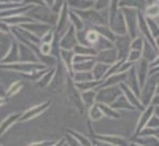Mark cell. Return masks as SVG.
<instances>
[{"instance_id":"cell-28","label":"cell","mask_w":159,"mask_h":146,"mask_svg":"<svg viewBox=\"0 0 159 146\" xmlns=\"http://www.w3.org/2000/svg\"><path fill=\"white\" fill-rule=\"evenodd\" d=\"M142 57H143V52L139 51V49H130L129 54H127V60L132 62V64H137Z\"/></svg>"},{"instance_id":"cell-30","label":"cell","mask_w":159,"mask_h":146,"mask_svg":"<svg viewBox=\"0 0 159 146\" xmlns=\"http://www.w3.org/2000/svg\"><path fill=\"white\" fill-rule=\"evenodd\" d=\"M147 22H148V27H150L153 37H154V38L159 37V25L154 22V19H153V18H147Z\"/></svg>"},{"instance_id":"cell-26","label":"cell","mask_w":159,"mask_h":146,"mask_svg":"<svg viewBox=\"0 0 159 146\" xmlns=\"http://www.w3.org/2000/svg\"><path fill=\"white\" fill-rule=\"evenodd\" d=\"M145 42H147V38H145V37H135V38H132V42H130V49L143 51Z\"/></svg>"},{"instance_id":"cell-39","label":"cell","mask_w":159,"mask_h":146,"mask_svg":"<svg viewBox=\"0 0 159 146\" xmlns=\"http://www.w3.org/2000/svg\"><path fill=\"white\" fill-rule=\"evenodd\" d=\"M154 42H156V49L159 51V37H156V38H154Z\"/></svg>"},{"instance_id":"cell-20","label":"cell","mask_w":159,"mask_h":146,"mask_svg":"<svg viewBox=\"0 0 159 146\" xmlns=\"http://www.w3.org/2000/svg\"><path fill=\"white\" fill-rule=\"evenodd\" d=\"M100 33H99V30L97 29H91V30H86V38H88V42H89V46H92L94 48L96 46V43L100 40Z\"/></svg>"},{"instance_id":"cell-16","label":"cell","mask_w":159,"mask_h":146,"mask_svg":"<svg viewBox=\"0 0 159 146\" xmlns=\"http://www.w3.org/2000/svg\"><path fill=\"white\" fill-rule=\"evenodd\" d=\"M97 140H100L103 144H124V138L115 137V135H97Z\"/></svg>"},{"instance_id":"cell-8","label":"cell","mask_w":159,"mask_h":146,"mask_svg":"<svg viewBox=\"0 0 159 146\" xmlns=\"http://www.w3.org/2000/svg\"><path fill=\"white\" fill-rule=\"evenodd\" d=\"M48 107H49V102H45V103H42V105H35V107H32V108H29L27 111H25V113L21 116V119H22V121H29V119H32V117H35V116H40Z\"/></svg>"},{"instance_id":"cell-27","label":"cell","mask_w":159,"mask_h":146,"mask_svg":"<svg viewBox=\"0 0 159 146\" xmlns=\"http://www.w3.org/2000/svg\"><path fill=\"white\" fill-rule=\"evenodd\" d=\"M99 107L102 108V111L105 113V116H110V117H113V119H119V113L118 111H115V108H111V107H107V103H99Z\"/></svg>"},{"instance_id":"cell-18","label":"cell","mask_w":159,"mask_h":146,"mask_svg":"<svg viewBox=\"0 0 159 146\" xmlns=\"http://www.w3.org/2000/svg\"><path fill=\"white\" fill-rule=\"evenodd\" d=\"M145 16L147 18H159V2H151L148 3V7L145 8Z\"/></svg>"},{"instance_id":"cell-36","label":"cell","mask_w":159,"mask_h":146,"mask_svg":"<svg viewBox=\"0 0 159 146\" xmlns=\"http://www.w3.org/2000/svg\"><path fill=\"white\" fill-rule=\"evenodd\" d=\"M42 2H43L48 8H52V7H54V3H56V0H42Z\"/></svg>"},{"instance_id":"cell-21","label":"cell","mask_w":159,"mask_h":146,"mask_svg":"<svg viewBox=\"0 0 159 146\" xmlns=\"http://www.w3.org/2000/svg\"><path fill=\"white\" fill-rule=\"evenodd\" d=\"M21 116H22V114H19V113L8 116V117L5 119V121H3V124H2V134H5V132L8 130V127H11V126L15 124L16 121H19V119H21Z\"/></svg>"},{"instance_id":"cell-5","label":"cell","mask_w":159,"mask_h":146,"mask_svg":"<svg viewBox=\"0 0 159 146\" xmlns=\"http://www.w3.org/2000/svg\"><path fill=\"white\" fill-rule=\"evenodd\" d=\"M118 59H119V56H118L116 48L103 49V51H99L97 52V60L99 62H105V64H108V65H113Z\"/></svg>"},{"instance_id":"cell-24","label":"cell","mask_w":159,"mask_h":146,"mask_svg":"<svg viewBox=\"0 0 159 146\" xmlns=\"http://www.w3.org/2000/svg\"><path fill=\"white\" fill-rule=\"evenodd\" d=\"M81 99H83V102H84L86 105H92V102L97 100V92H96V89L81 92Z\"/></svg>"},{"instance_id":"cell-25","label":"cell","mask_w":159,"mask_h":146,"mask_svg":"<svg viewBox=\"0 0 159 146\" xmlns=\"http://www.w3.org/2000/svg\"><path fill=\"white\" fill-rule=\"evenodd\" d=\"M142 3H143V0H119V7L121 8H126V7H129V8H140L142 7Z\"/></svg>"},{"instance_id":"cell-17","label":"cell","mask_w":159,"mask_h":146,"mask_svg":"<svg viewBox=\"0 0 159 146\" xmlns=\"http://www.w3.org/2000/svg\"><path fill=\"white\" fill-rule=\"evenodd\" d=\"M72 79L75 83H81V81H91V79H96V78L92 72H73Z\"/></svg>"},{"instance_id":"cell-19","label":"cell","mask_w":159,"mask_h":146,"mask_svg":"<svg viewBox=\"0 0 159 146\" xmlns=\"http://www.w3.org/2000/svg\"><path fill=\"white\" fill-rule=\"evenodd\" d=\"M89 117L92 119V121H99V119L105 117V113L99 107V103L97 105H91V108H89Z\"/></svg>"},{"instance_id":"cell-23","label":"cell","mask_w":159,"mask_h":146,"mask_svg":"<svg viewBox=\"0 0 159 146\" xmlns=\"http://www.w3.org/2000/svg\"><path fill=\"white\" fill-rule=\"evenodd\" d=\"M113 43L115 42H111V40H108V38H105V37H100V40L96 43V49L97 51H103V49H110V48H113Z\"/></svg>"},{"instance_id":"cell-33","label":"cell","mask_w":159,"mask_h":146,"mask_svg":"<svg viewBox=\"0 0 159 146\" xmlns=\"http://www.w3.org/2000/svg\"><path fill=\"white\" fill-rule=\"evenodd\" d=\"M54 35H56V32L52 30V29H49V30L42 37V43H52V42H54Z\"/></svg>"},{"instance_id":"cell-22","label":"cell","mask_w":159,"mask_h":146,"mask_svg":"<svg viewBox=\"0 0 159 146\" xmlns=\"http://www.w3.org/2000/svg\"><path fill=\"white\" fill-rule=\"evenodd\" d=\"M54 75H56V69H49V72H46V73L42 76V81H37L38 86H40V87H46V86L51 83V79L54 78Z\"/></svg>"},{"instance_id":"cell-40","label":"cell","mask_w":159,"mask_h":146,"mask_svg":"<svg viewBox=\"0 0 159 146\" xmlns=\"http://www.w3.org/2000/svg\"><path fill=\"white\" fill-rule=\"evenodd\" d=\"M153 2H159V0H153Z\"/></svg>"},{"instance_id":"cell-7","label":"cell","mask_w":159,"mask_h":146,"mask_svg":"<svg viewBox=\"0 0 159 146\" xmlns=\"http://www.w3.org/2000/svg\"><path fill=\"white\" fill-rule=\"evenodd\" d=\"M19 56H21V62H37V57L34 54V48H30L25 43H19Z\"/></svg>"},{"instance_id":"cell-37","label":"cell","mask_w":159,"mask_h":146,"mask_svg":"<svg viewBox=\"0 0 159 146\" xmlns=\"http://www.w3.org/2000/svg\"><path fill=\"white\" fill-rule=\"evenodd\" d=\"M151 105H159V94H154V97L151 100Z\"/></svg>"},{"instance_id":"cell-15","label":"cell","mask_w":159,"mask_h":146,"mask_svg":"<svg viewBox=\"0 0 159 146\" xmlns=\"http://www.w3.org/2000/svg\"><path fill=\"white\" fill-rule=\"evenodd\" d=\"M102 81H99V79H91V81H81V83H75L76 89L81 91V92H86V91H92L100 86Z\"/></svg>"},{"instance_id":"cell-13","label":"cell","mask_w":159,"mask_h":146,"mask_svg":"<svg viewBox=\"0 0 159 146\" xmlns=\"http://www.w3.org/2000/svg\"><path fill=\"white\" fill-rule=\"evenodd\" d=\"M96 62H97V59L84 60V62H76V64H73V72H92Z\"/></svg>"},{"instance_id":"cell-29","label":"cell","mask_w":159,"mask_h":146,"mask_svg":"<svg viewBox=\"0 0 159 146\" xmlns=\"http://www.w3.org/2000/svg\"><path fill=\"white\" fill-rule=\"evenodd\" d=\"M22 89V83L21 81H16L15 84H11L10 87H8V91H7V95L8 97H11V95H15V94H18V92Z\"/></svg>"},{"instance_id":"cell-31","label":"cell","mask_w":159,"mask_h":146,"mask_svg":"<svg viewBox=\"0 0 159 146\" xmlns=\"http://www.w3.org/2000/svg\"><path fill=\"white\" fill-rule=\"evenodd\" d=\"M110 3H111V0H96L94 8L99 10V11H103V10H107V8H108Z\"/></svg>"},{"instance_id":"cell-2","label":"cell","mask_w":159,"mask_h":146,"mask_svg":"<svg viewBox=\"0 0 159 146\" xmlns=\"http://www.w3.org/2000/svg\"><path fill=\"white\" fill-rule=\"evenodd\" d=\"M121 87H119V84L116 86H103L100 91H99V94H97V102H105V103H111L115 102L119 95H121Z\"/></svg>"},{"instance_id":"cell-10","label":"cell","mask_w":159,"mask_h":146,"mask_svg":"<svg viewBox=\"0 0 159 146\" xmlns=\"http://www.w3.org/2000/svg\"><path fill=\"white\" fill-rule=\"evenodd\" d=\"M153 114H154V105H150V108L147 107V108L143 110V113H142V116H140V119H139V122H137V132H140L143 127H147L150 117H151Z\"/></svg>"},{"instance_id":"cell-6","label":"cell","mask_w":159,"mask_h":146,"mask_svg":"<svg viewBox=\"0 0 159 146\" xmlns=\"http://www.w3.org/2000/svg\"><path fill=\"white\" fill-rule=\"evenodd\" d=\"M15 62H21V56H19V43L13 42L10 45L8 54L2 57V64H15Z\"/></svg>"},{"instance_id":"cell-1","label":"cell","mask_w":159,"mask_h":146,"mask_svg":"<svg viewBox=\"0 0 159 146\" xmlns=\"http://www.w3.org/2000/svg\"><path fill=\"white\" fill-rule=\"evenodd\" d=\"M123 10V15H124V21H126V27H127V32L132 38H135L137 33L140 32L139 30V10L137 8H121Z\"/></svg>"},{"instance_id":"cell-35","label":"cell","mask_w":159,"mask_h":146,"mask_svg":"<svg viewBox=\"0 0 159 146\" xmlns=\"http://www.w3.org/2000/svg\"><path fill=\"white\" fill-rule=\"evenodd\" d=\"M72 135L80 141V144H92L91 143V140L89 138H86V137H83V135H80V134H76V132H72Z\"/></svg>"},{"instance_id":"cell-4","label":"cell","mask_w":159,"mask_h":146,"mask_svg":"<svg viewBox=\"0 0 159 146\" xmlns=\"http://www.w3.org/2000/svg\"><path fill=\"white\" fill-rule=\"evenodd\" d=\"M76 29L73 25H70L69 30L65 32L62 37H61V42H59V48L61 49H73L76 45H78V40H76Z\"/></svg>"},{"instance_id":"cell-34","label":"cell","mask_w":159,"mask_h":146,"mask_svg":"<svg viewBox=\"0 0 159 146\" xmlns=\"http://www.w3.org/2000/svg\"><path fill=\"white\" fill-rule=\"evenodd\" d=\"M51 51H52V43H42L38 48L40 54H51Z\"/></svg>"},{"instance_id":"cell-38","label":"cell","mask_w":159,"mask_h":146,"mask_svg":"<svg viewBox=\"0 0 159 146\" xmlns=\"http://www.w3.org/2000/svg\"><path fill=\"white\" fill-rule=\"evenodd\" d=\"M154 114L159 116V105H154Z\"/></svg>"},{"instance_id":"cell-11","label":"cell","mask_w":159,"mask_h":146,"mask_svg":"<svg viewBox=\"0 0 159 146\" xmlns=\"http://www.w3.org/2000/svg\"><path fill=\"white\" fill-rule=\"evenodd\" d=\"M94 3L92 0H69L67 5L73 10H89V8H94Z\"/></svg>"},{"instance_id":"cell-14","label":"cell","mask_w":159,"mask_h":146,"mask_svg":"<svg viewBox=\"0 0 159 146\" xmlns=\"http://www.w3.org/2000/svg\"><path fill=\"white\" fill-rule=\"evenodd\" d=\"M110 107L111 108H115V110H118V108H126V110H135V107L132 105L127 99H126V95L124 97H121L119 95V99H116L115 102H111L110 103Z\"/></svg>"},{"instance_id":"cell-12","label":"cell","mask_w":159,"mask_h":146,"mask_svg":"<svg viewBox=\"0 0 159 146\" xmlns=\"http://www.w3.org/2000/svg\"><path fill=\"white\" fill-rule=\"evenodd\" d=\"M69 19L72 22V25L76 29V30H84V19L78 15L76 11H72L69 10Z\"/></svg>"},{"instance_id":"cell-9","label":"cell","mask_w":159,"mask_h":146,"mask_svg":"<svg viewBox=\"0 0 159 146\" xmlns=\"http://www.w3.org/2000/svg\"><path fill=\"white\" fill-rule=\"evenodd\" d=\"M110 69V65L108 64H105V62H96L94 65V69H92V73H94V78L99 79V81H103L105 76H107V72Z\"/></svg>"},{"instance_id":"cell-3","label":"cell","mask_w":159,"mask_h":146,"mask_svg":"<svg viewBox=\"0 0 159 146\" xmlns=\"http://www.w3.org/2000/svg\"><path fill=\"white\" fill-rule=\"evenodd\" d=\"M19 29L21 30H29V32H32V33H35L42 38L51 29V25L46 24V22H42V21H30V22H25V24L19 25Z\"/></svg>"},{"instance_id":"cell-32","label":"cell","mask_w":159,"mask_h":146,"mask_svg":"<svg viewBox=\"0 0 159 146\" xmlns=\"http://www.w3.org/2000/svg\"><path fill=\"white\" fill-rule=\"evenodd\" d=\"M38 57L43 60L42 64H45L46 67H52V65H54V62H56V60H54V57H51L49 54H38Z\"/></svg>"}]
</instances>
